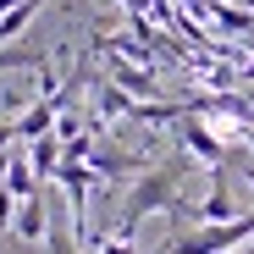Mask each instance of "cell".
I'll return each instance as SVG.
<instances>
[{
    "label": "cell",
    "instance_id": "3",
    "mask_svg": "<svg viewBox=\"0 0 254 254\" xmlns=\"http://www.w3.org/2000/svg\"><path fill=\"white\" fill-rule=\"evenodd\" d=\"M177 133H183V149H188L199 166H210V172H221V166H227V138H216V133H210V127H204L193 111L177 122Z\"/></svg>",
    "mask_w": 254,
    "mask_h": 254
},
{
    "label": "cell",
    "instance_id": "11",
    "mask_svg": "<svg viewBox=\"0 0 254 254\" xmlns=\"http://www.w3.org/2000/svg\"><path fill=\"white\" fill-rule=\"evenodd\" d=\"M17 193H6V188H0V232H11V221H17Z\"/></svg>",
    "mask_w": 254,
    "mask_h": 254
},
{
    "label": "cell",
    "instance_id": "7",
    "mask_svg": "<svg viewBox=\"0 0 254 254\" xmlns=\"http://www.w3.org/2000/svg\"><path fill=\"white\" fill-rule=\"evenodd\" d=\"M133 94L116 89V83H100V122H122V116H133Z\"/></svg>",
    "mask_w": 254,
    "mask_h": 254
},
{
    "label": "cell",
    "instance_id": "15",
    "mask_svg": "<svg viewBox=\"0 0 254 254\" xmlns=\"http://www.w3.org/2000/svg\"><path fill=\"white\" fill-rule=\"evenodd\" d=\"M232 254H254V238H249V243H238V249H232Z\"/></svg>",
    "mask_w": 254,
    "mask_h": 254
},
{
    "label": "cell",
    "instance_id": "12",
    "mask_svg": "<svg viewBox=\"0 0 254 254\" xmlns=\"http://www.w3.org/2000/svg\"><path fill=\"white\" fill-rule=\"evenodd\" d=\"M45 254H83V249H77L66 232H56V227H50V238H45Z\"/></svg>",
    "mask_w": 254,
    "mask_h": 254
},
{
    "label": "cell",
    "instance_id": "10",
    "mask_svg": "<svg viewBox=\"0 0 254 254\" xmlns=\"http://www.w3.org/2000/svg\"><path fill=\"white\" fill-rule=\"evenodd\" d=\"M216 22L232 33H249V11H238V6H216Z\"/></svg>",
    "mask_w": 254,
    "mask_h": 254
},
{
    "label": "cell",
    "instance_id": "6",
    "mask_svg": "<svg viewBox=\"0 0 254 254\" xmlns=\"http://www.w3.org/2000/svg\"><path fill=\"white\" fill-rule=\"evenodd\" d=\"M61 160H66V144H61L56 133H45V138H33V144H28V166H33V177H39V183H56Z\"/></svg>",
    "mask_w": 254,
    "mask_h": 254
},
{
    "label": "cell",
    "instance_id": "2",
    "mask_svg": "<svg viewBox=\"0 0 254 254\" xmlns=\"http://www.w3.org/2000/svg\"><path fill=\"white\" fill-rule=\"evenodd\" d=\"M249 238H254V210H249V216H238V221L199 227V232H188V238H172V243H160L155 254H232V249L249 243Z\"/></svg>",
    "mask_w": 254,
    "mask_h": 254
},
{
    "label": "cell",
    "instance_id": "4",
    "mask_svg": "<svg viewBox=\"0 0 254 254\" xmlns=\"http://www.w3.org/2000/svg\"><path fill=\"white\" fill-rule=\"evenodd\" d=\"M11 232H17L22 243H45V238H50V210H45V193H33V199H22V204H17Z\"/></svg>",
    "mask_w": 254,
    "mask_h": 254
},
{
    "label": "cell",
    "instance_id": "14",
    "mask_svg": "<svg viewBox=\"0 0 254 254\" xmlns=\"http://www.w3.org/2000/svg\"><path fill=\"white\" fill-rule=\"evenodd\" d=\"M238 172L249 177V188H254V160H238Z\"/></svg>",
    "mask_w": 254,
    "mask_h": 254
},
{
    "label": "cell",
    "instance_id": "13",
    "mask_svg": "<svg viewBox=\"0 0 254 254\" xmlns=\"http://www.w3.org/2000/svg\"><path fill=\"white\" fill-rule=\"evenodd\" d=\"M6 177H11V149H0V188H6Z\"/></svg>",
    "mask_w": 254,
    "mask_h": 254
},
{
    "label": "cell",
    "instance_id": "8",
    "mask_svg": "<svg viewBox=\"0 0 254 254\" xmlns=\"http://www.w3.org/2000/svg\"><path fill=\"white\" fill-rule=\"evenodd\" d=\"M6 193H17V199H33V193H39V177H33V166H28V149H22V155L11 149V177H6Z\"/></svg>",
    "mask_w": 254,
    "mask_h": 254
},
{
    "label": "cell",
    "instance_id": "17",
    "mask_svg": "<svg viewBox=\"0 0 254 254\" xmlns=\"http://www.w3.org/2000/svg\"><path fill=\"white\" fill-rule=\"evenodd\" d=\"M243 144H249V149H254V127H249V133H243Z\"/></svg>",
    "mask_w": 254,
    "mask_h": 254
},
{
    "label": "cell",
    "instance_id": "9",
    "mask_svg": "<svg viewBox=\"0 0 254 254\" xmlns=\"http://www.w3.org/2000/svg\"><path fill=\"white\" fill-rule=\"evenodd\" d=\"M39 11H45V0H22V6H11L6 17H0V45H11V39H17V33L39 17Z\"/></svg>",
    "mask_w": 254,
    "mask_h": 254
},
{
    "label": "cell",
    "instance_id": "16",
    "mask_svg": "<svg viewBox=\"0 0 254 254\" xmlns=\"http://www.w3.org/2000/svg\"><path fill=\"white\" fill-rule=\"evenodd\" d=\"M11 6H22V0H0V17H6V11H11Z\"/></svg>",
    "mask_w": 254,
    "mask_h": 254
},
{
    "label": "cell",
    "instance_id": "1",
    "mask_svg": "<svg viewBox=\"0 0 254 254\" xmlns=\"http://www.w3.org/2000/svg\"><path fill=\"white\" fill-rule=\"evenodd\" d=\"M155 210H172V216L188 210V204H183V160H166V166H155V172H144V177L133 183V193H127V204H122V221H116L111 232L133 238L138 221L155 216Z\"/></svg>",
    "mask_w": 254,
    "mask_h": 254
},
{
    "label": "cell",
    "instance_id": "5",
    "mask_svg": "<svg viewBox=\"0 0 254 254\" xmlns=\"http://www.w3.org/2000/svg\"><path fill=\"white\" fill-rule=\"evenodd\" d=\"M111 83H116V89H127L133 100H155V94H160V83H155L144 66H133L127 56H111Z\"/></svg>",
    "mask_w": 254,
    "mask_h": 254
}]
</instances>
